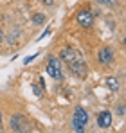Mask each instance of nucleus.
<instances>
[{"label":"nucleus","mask_w":126,"mask_h":133,"mask_svg":"<svg viewBox=\"0 0 126 133\" xmlns=\"http://www.w3.org/2000/svg\"><path fill=\"white\" fill-rule=\"evenodd\" d=\"M33 22L36 23V25H42V23L45 22V16H43L42 13H36V15L33 16Z\"/></svg>","instance_id":"9b49d317"},{"label":"nucleus","mask_w":126,"mask_h":133,"mask_svg":"<svg viewBox=\"0 0 126 133\" xmlns=\"http://www.w3.org/2000/svg\"><path fill=\"white\" fill-rule=\"evenodd\" d=\"M34 58H36V54H34V56H29V58H25V59H23V63L27 65V63H31V61H33Z\"/></svg>","instance_id":"ddd939ff"},{"label":"nucleus","mask_w":126,"mask_h":133,"mask_svg":"<svg viewBox=\"0 0 126 133\" xmlns=\"http://www.w3.org/2000/svg\"><path fill=\"white\" fill-rule=\"evenodd\" d=\"M42 2L45 5H52V4H54V0H42Z\"/></svg>","instance_id":"2eb2a0df"},{"label":"nucleus","mask_w":126,"mask_h":133,"mask_svg":"<svg viewBox=\"0 0 126 133\" xmlns=\"http://www.w3.org/2000/svg\"><path fill=\"white\" fill-rule=\"evenodd\" d=\"M117 111H119V115L123 117V115H124V106H119V108H117Z\"/></svg>","instance_id":"4468645a"},{"label":"nucleus","mask_w":126,"mask_h":133,"mask_svg":"<svg viewBox=\"0 0 126 133\" xmlns=\"http://www.w3.org/2000/svg\"><path fill=\"white\" fill-rule=\"evenodd\" d=\"M0 124H2V111H0Z\"/></svg>","instance_id":"a211bd4d"},{"label":"nucleus","mask_w":126,"mask_h":133,"mask_svg":"<svg viewBox=\"0 0 126 133\" xmlns=\"http://www.w3.org/2000/svg\"><path fill=\"white\" fill-rule=\"evenodd\" d=\"M106 85H108V88L114 90V92L119 90V81H117L115 77H108V79H106Z\"/></svg>","instance_id":"1a4fd4ad"},{"label":"nucleus","mask_w":126,"mask_h":133,"mask_svg":"<svg viewBox=\"0 0 126 133\" xmlns=\"http://www.w3.org/2000/svg\"><path fill=\"white\" fill-rule=\"evenodd\" d=\"M47 72H49L51 77H54V79H61V68H60V59H58V58H49Z\"/></svg>","instance_id":"7ed1b4c3"},{"label":"nucleus","mask_w":126,"mask_h":133,"mask_svg":"<svg viewBox=\"0 0 126 133\" xmlns=\"http://www.w3.org/2000/svg\"><path fill=\"white\" fill-rule=\"evenodd\" d=\"M97 124H99V128H110V124H112V113L106 110L101 111L97 115Z\"/></svg>","instance_id":"0eeeda50"},{"label":"nucleus","mask_w":126,"mask_h":133,"mask_svg":"<svg viewBox=\"0 0 126 133\" xmlns=\"http://www.w3.org/2000/svg\"><path fill=\"white\" fill-rule=\"evenodd\" d=\"M97 59H99V63H110L112 59H114V50L110 49V47H103V49H99V52H97Z\"/></svg>","instance_id":"39448f33"},{"label":"nucleus","mask_w":126,"mask_h":133,"mask_svg":"<svg viewBox=\"0 0 126 133\" xmlns=\"http://www.w3.org/2000/svg\"><path fill=\"white\" fill-rule=\"evenodd\" d=\"M34 94H36V95H42V90L38 88V87H34Z\"/></svg>","instance_id":"dca6fc26"},{"label":"nucleus","mask_w":126,"mask_h":133,"mask_svg":"<svg viewBox=\"0 0 126 133\" xmlns=\"http://www.w3.org/2000/svg\"><path fill=\"white\" fill-rule=\"evenodd\" d=\"M11 128L16 133H29V122L22 113H16L11 117Z\"/></svg>","instance_id":"f257e3e1"},{"label":"nucleus","mask_w":126,"mask_h":133,"mask_svg":"<svg viewBox=\"0 0 126 133\" xmlns=\"http://www.w3.org/2000/svg\"><path fill=\"white\" fill-rule=\"evenodd\" d=\"M72 128H74V131H76V133H85V124L78 122V121H74V119H72Z\"/></svg>","instance_id":"9d476101"},{"label":"nucleus","mask_w":126,"mask_h":133,"mask_svg":"<svg viewBox=\"0 0 126 133\" xmlns=\"http://www.w3.org/2000/svg\"><path fill=\"white\" fill-rule=\"evenodd\" d=\"M4 40V32H2V29H0V42Z\"/></svg>","instance_id":"f3484780"},{"label":"nucleus","mask_w":126,"mask_h":133,"mask_svg":"<svg viewBox=\"0 0 126 133\" xmlns=\"http://www.w3.org/2000/svg\"><path fill=\"white\" fill-rule=\"evenodd\" d=\"M68 66H70V70H72L76 76H79V77H85L86 72H88V68H86V65H85V61L81 59L79 54H78V58H76L72 63H68Z\"/></svg>","instance_id":"f03ea898"},{"label":"nucleus","mask_w":126,"mask_h":133,"mask_svg":"<svg viewBox=\"0 0 126 133\" xmlns=\"http://www.w3.org/2000/svg\"><path fill=\"white\" fill-rule=\"evenodd\" d=\"M78 23L81 25V27H85V29H88V27H92L94 25V15H92V11H79L78 13Z\"/></svg>","instance_id":"20e7f679"},{"label":"nucleus","mask_w":126,"mask_h":133,"mask_svg":"<svg viewBox=\"0 0 126 133\" xmlns=\"http://www.w3.org/2000/svg\"><path fill=\"white\" fill-rule=\"evenodd\" d=\"M97 4H103V5H114V0H96Z\"/></svg>","instance_id":"f8f14e48"},{"label":"nucleus","mask_w":126,"mask_h":133,"mask_svg":"<svg viewBox=\"0 0 126 133\" xmlns=\"http://www.w3.org/2000/svg\"><path fill=\"white\" fill-rule=\"evenodd\" d=\"M72 119L86 126V122H88V113H86V110H85L83 106H78V108L74 110V117H72Z\"/></svg>","instance_id":"6e6552de"},{"label":"nucleus","mask_w":126,"mask_h":133,"mask_svg":"<svg viewBox=\"0 0 126 133\" xmlns=\"http://www.w3.org/2000/svg\"><path fill=\"white\" fill-rule=\"evenodd\" d=\"M76 58H78V52L74 49H70V47H65V49H61V52H60V59L65 61V63H72Z\"/></svg>","instance_id":"423d86ee"}]
</instances>
